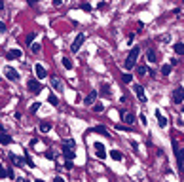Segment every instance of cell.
<instances>
[{
  "label": "cell",
  "instance_id": "5",
  "mask_svg": "<svg viewBox=\"0 0 184 182\" xmlns=\"http://www.w3.org/2000/svg\"><path fill=\"white\" fill-rule=\"evenodd\" d=\"M182 101H184V89H182V87H177V89L173 91V102L180 105Z\"/></svg>",
  "mask_w": 184,
  "mask_h": 182
},
{
  "label": "cell",
  "instance_id": "15",
  "mask_svg": "<svg viewBox=\"0 0 184 182\" xmlns=\"http://www.w3.org/2000/svg\"><path fill=\"white\" fill-rule=\"evenodd\" d=\"M95 101H97V91H91L89 95L84 99V102H85V105H93Z\"/></svg>",
  "mask_w": 184,
  "mask_h": 182
},
{
  "label": "cell",
  "instance_id": "29",
  "mask_svg": "<svg viewBox=\"0 0 184 182\" xmlns=\"http://www.w3.org/2000/svg\"><path fill=\"white\" fill-rule=\"evenodd\" d=\"M44 158H46V159H53L55 154L52 152V150H46V152H44Z\"/></svg>",
  "mask_w": 184,
  "mask_h": 182
},
{
  "label": "cell",
  "instance_id": "41",
  "mask_svg": "<svg viewBox=\"0 0 184 182\" xmlns=\"http://www.w3.org/2000/svg\"><path fill=\"white\" fill-rule=\"evenodd\" d=\"M61 2H63V0H53V6H61Z\"/></svg>",
  "mask_w": 184,
  "mask_h": 182
},
{
  "label": "cell",
  "instance_id": "26",
  "mask_svg": "<svg viewBox=\"0 0 184 182\" xmlns=\"http://www.w3.org/2000/svg\"><path fill=\"white\" fill-rule=\"evenodd\" d=\"M48 101H49V105H53V106H55V105L59 102V101H57V97H55L53 93H49V95H48Z\"/></svg>",
  "mask_w": 184,
  "mask_h": 182
},
{
  "label": "cell",
  "instance_id": "12",
  "mask_svg": "<svg viewBox=\"0 0 184 182\" xmlns=\"http://www.w3.org/2000/svg\"><path fill=\"white\" fill-rule=\"evenodd\" d=\"M21 57H23L21 49H10L8 51V59H21Z\"/></svg>",
  "mask_w": 184,
  "mask_h": 182
},
{
  "label": "cell",
  "instance_id": "30",
  "mask_svg": "<svg viewBox=\"0 0 184 182\" xmlns=\"http://www.w3.org/2000/svg\"><path fill=\"white\" fill-rule=\"evenodd\" d=\"M34 38H36V32H30V34H27V44H32V42H34Z\"/></svg>",
  "mask_w": 184,
  "mask_h": 182
},
{
  "label": "cell",
  "instance_id": "14",
  "mask_svg": "<svg viewBox=\"0 0 184 182\" xmlns=\"http://www.w3.org/2000/svg\"><path fill=\"white\" fill-rule=\"evenodd\" d=\"M10 159H12L13 163H15V167H23V165H25V159L17 158V155H15V154H10Z\"/></svg>",
  "mask_w": 184,
  "mask_h": 182
},
{
  "label": "cell",
  "instance_id": "4",
  "mask_svg": "<svg viewBox=\"0 0 184 182\" xmlns=\"http://www.w3.org/2000/svg\"><path fill=\"white\" fill-rule=\"evenodd\" d=\"M4 74H6V78L10 82H17L19 80V74H17V70H15L13 66H6V69H4Z\"/></svg>",
  "mask_w": 184,
  "mask_h": 182
},
{
  "label": "cell",
  "instance_id": "40",
  "mask_svg": "<svg viewBox=\"0 0 184 182\" xmlns=\"http://www.w3.org/2000/svg\"><path fill=\"white\" fill-rule=\"evenodd\" d=\"M4 30H6V25H4L2 21H0V34H2V32H4Z\"/></svg>",
  "mask_w": 184,
  "mask_h": 182
},
{
  "label": "cell",
  "instance_id": "34",
  "mask_svg": "<svg viewBox=\"0 0 184 182\" xmlns=\"http://www.w3.org/2000/svg\"><path fill=\"white\" fill-rule=\"evenodd\" d=\"M25 163H27V165H29V167H34V161H32V159H30V158H29V154H27V155H25Z\"/></svg>",
  "mask_w": 184,
  "mask_h": 182
},
{
  "label": "cell",
  "instance_id": "36",
  "mask_svg": "<svg viewBox=\"0 0 184 182\" xmlns=\"http://www.w3.org/2000/svg\"><path fill=\"white\" fill-rule=\"evenodd\" d=\"M82 10H84V12H91V4L84 2V4H82Z\"/></svg>",
  "mask_w": 184,
  "mask_h": 182
},
{
  "label": "cell",
  "instance_id": "18",
  "mask_svg": "<svg viewBox=\"0 0 184 182\" xmlns=\"http://www.w3.org/2000/svg\"><path fill=\"white\" fill-rule=\"evenodd\" d=\"M91 131H93V133H101V135H105V137H108V129L103 127V125H97V127L91 129Z\"/></svg>",
  "mask_w": 184,
  "mask_h": 182
},
{
  "label": "cell",
  "instance_id": "7",
  "mask_svg": "<svg viewBox=\"0 0 184 182\" xmlns=\"http://www.w3.org/2000/svg\"><path fill=\"white\" fill-rule=\"evenodd\" d=\"M34 72H36V78H38V80H44V78H48V70H46L40 63L34 65Z\"/></svg>",
  "mask_w": 184,
  "mask_h": 182
},
{
  "label": "cell",
  "instance_id": "6",
  "mask_svg": "<svg viewBox=\"0 0 184 182\" xmlns=\"http://www.w3.org/2000/svg\"><path fill=\"white\" fill-rule=\"evenodd\" d=\"M133 91H135V95L139 97L141 102H146V95H144V87H142V85H139V84L133 85Z\"/></svg>",
  "mask_w": 184,
  "mask_h": 182
},
{
  "label": "cell",
  "instance_id": "38",
  "mask_svg": "<svg viewBox=\"0 0 184 182\" xmlns=\"http://www.w3.org/2000/svg\"><path fill=\"white\" fill-rule=\"evenodd\" d=\"M141 123H142V125H146V123H148V122H146V116H144V114H141Z\"/></svg>",
  "mask_w": 184,
  "mask_h": 182
},
{
  "label": "cell",
  "instance_id": "8",
  "mask_svg": "<svg viewBox=\"0 0 184 182\" xmlns=\"http://www.w3.org/2000/svg\"><path fill=\"white\" fill-rule=\"evenodd\" d=\"M84 40H85V34L80 32V34L74 38V42H72V51H78V49L82 48V44H84Z\"/></svg>",
  "mask_w": 184,
  "mask_h": 182
},
{
  "label": "cell",
  "instance_id": "11",
  "mask_svg": "<svg viewBox=\"0 0 184 182\" xmlns=\"http://www.w3.org/2000/svg\"><path fill=\"white\" fill-rule=\"evenodd\" d=\"M63 155H65V159H74V158H76V154H74V148L63 146Z\"/></svg>",
  "mask_w": 184,
  "mask_h": 182
},
{
  "label": "cell",
  "instance_id": "31",
  "mask_svg": "<svg viewBox=\"0 0 184 182\" xmlns=\"http://www.w3.org/2000/svg\"><path fill=\"white\" fill-rule=\"evenodd\" d=\"M29 46H30V49H32L34 53H38V51H40V44H36V42H32V44H29Z\"/></svg>",
  "mask_w": 184,
  "mask_h": 182
},
{
  "label": "cell",
  "instance_id": "22",
  "mask_svg": "<svg viewBox=\"0 0 184 182\" xmlns=\"http://www.w3.org/2000/svg\"><path fill=\"white\" fill-rule=\"evenodd\" d=\"M63 146H68V148H74V146H76V142H74V140H72V139H65V140H63Z\"/></svg>",
  "mask_w": 184,
  "mask_h": 182
},
{
  "label": "cell",
  "instance_id": "39",
  "mask_svg": "<svg viewBox=\"0 0 184 182\" xmlns=\"http://www.w3.org/2000/svg\"><path fill=\"white\" fill-rule=\"evenodd\" d=\"M13 176H15L13 175V169H8V178H13Z\"/></svg>",
  "mask_w": 184,
  "mask_h": 182
},
{
  "label": "cell",
  "instance_id": "24",
  "mask_svg": "<svg viewBox=\"0 0 184 182\" xmlns=\"http://www.w3.org/2000/svg\"><path fill=\"white\" fill-rule=\"evenodd\" d=\"M146 72H148V69H146V66H144V65H141V66H137V74H139V76H144V74H146Z\"/></svg>",
  "mask_w": 184,
  "mask_h": 182
},
{
  "label": "cell",
  "instance_id": "13",
  "mask_svg": "<svg viewBox=\"0 0 184 182\" xmlns=\"http://www.w3.org/2000/svg\"><path fill=\"white\" fill-rule=\"evenodd\" d=\"M0 142L4 144V146H8V144H12V137H10L8 133H4V131H0Z\"/></svg>",
  "mask_w": 184,
  "mask_h": 182
},
{
  "label": "cell",
  "instance_id": "33",
  "mask_svg": "<svg viewBox=\"0 0 184 182\" xmlns=\"http://www.w3.org/2000/svg\"><path fill=\"white\" fill-rule=\"evenodd\" d=\"M148 61H150V63H154V61H156V53H154V51H148Z\"/></svg>",
  "mask_w": 184,
  "mask_h": 182
},
{
  "label": "cell",
  "instance_id": "17",
  "mask_svg": "<svg viewBox=\"0 0 184 182\" xmlns=\"http://www.w3.org/2000/svg\"><path fill=\"white\" fill-rule=\"evenodd\" d=\"M52 122H42V123H40V131H42V133H48V131H52Z\"/></svg>",
  "mask_w": 184,
  "mask_h": 182
},
{
  "label": "cell",
  "instance_id": "20",
  "mask_svg": "<svg viewBox=\"0 0 184 182\" xmlns=\"http://www.w3.org/2000/svg\"><path fill=\"white\" fill-rule=\"evenodd\" d=\"M110 158L114 159V161H121V158H124V155H121L120 150H112V152H110Z\"/></svg>",
  "mask_w": 184,
  "mask_h": 182
},
{
  "label": "cell",
  "instance_id": "27",
  "mask_svg": "<svg viewBox=\"0 0 184 182\" xmlns=\"http://www.w3.org/2000/svg\"><path fill=\"white\" fill-rule=\"evenodd\" d=\"M38 108H40V102H32L29 106V110H30V114H34V112H38Z\"/></svg>",
  "mask_w": 184,
  "mask_h": 182
},
{
  "label": "cell",
  "instance_id": "9",
  "mask_svg": "<svg viewBox=\"0 0 184 182\" xmlns=\"http://www.w3.org/2000/svg\"><path fill=\"white\" fill-rule=\"evenodd\" d=\"M49 82H52V87H53L55 91H63V82H61L59 76H52V80H49Z\"/></svg>",
  "mask_w": 184,
  "mask_h": 182
},
{
  "label": "cell",
  "instance_id": "28",
  "mask_svg": "<svg viewBox=\"0 0 184 182\" xmlns=\"http://www.w3.org/2000/svg\"><path fill=\"white\" fill-rule=\"evenodd\" d=\"M93 110H95V112H103V110H105V105H103V102H95Z\"/></svg>",
  "mask_w": 184,
  "mask_h": 182
},
{
  "label": "cell",
  "instance_id": "2",
  "mask_svg": "<svg viewBox=\"0 0 184 182\" xmlns=\"http://www.w3.org/2000/svg\"><path fill=\"white\" fill-rule=\"evenodd\" d=\"M27 85H29V91H30V93H34V95L42 93V85H40V82H38V80H34V78H30Z\"/></svg>",
  "mask_w": 184,
  "mask_h": 182
},
{
  "label": "cell",
  "instance_id": "1",
  "mask_svg": "<svg viewBox=\"0 0 184 182\" xmlns=\"http://www.w3.org/2000/svg\"><path fill=\"white\" fill-rule=\"evenodd\" d=\"M139 55H141V48L139 46H135L131 51H129V55H127V59H125V70H131V69H135L137 66V59H139Z\"/></svg>",
  "mask_w": 184,
  "mask_h": 182
},
{
  "label": "cell",
  "instance_id": "42",
  "mask_svg": "<svg viewBox=\"0 0 184 182\" xmlns=\"http://www.w3.org/2000/svg\"><path fill=\"white\" fill-rule=\"evenodd\" d=\"M0 10H4V0H0Z\"/></svg>",
  "mask_w": 184,
  "mask_h": 182
},
{
  "label": "cell",
  "instance_id": "44",
  "mask_svg": "<svg viewBox=\"0 0 184 182\" xmlns=\"http://www.w3.org/2000/svg\"><path fill=\"white\" fill-rule=\"evenodd\" d=\"M27 2H29V4H34V2H36V0H27Z\"/></svg>",
  "mask_w": 184,
  "mask_h": 182
},
{
  "label": "cell",
  "instance_id": "21",
  "mask_svg": "<svg viewBox=\"0 0 184 182\" xmlns=\"http://www.w3.org/2000/svg\"><path fill=\"white\" fill-rule=\"evenodd\" d=\"M63 66L66 70H72V61H70L68 57H63Z\"/></svg>",
  "mask_w": 184,
  "mask_h": 182
},
{
  "label": "cell",
  "instance_id": "10",
  "mask_svg": "<svg viewBox=\"0 0 184 182\" xmlns=\"http://www.w3.org/2000/svg\"><path fill=\"white\" fill-rule=\"evenodd\" d=\"M121 118H124V122L127 123V125H133V123H135V114L133 112H121Z\"/></svg>",
  "mask_w": 184,
  "mask_h": 182
},
{
  "label": "cell",
  "instance_id": "35",
  "mask_svg": "<svg viewBox=\"0 0 184 182\" xmlns=\"http://www.w3.org/2000/svg\"><path fill=\"white\" fill-rule=\"evenodd\" d=\"M72 167H74V165H72V159H66V161H65V169H68V171H70Z\"/></svg>",
  "mask_w": 184,
  "mask_h": 182
},
{
  "label": "cell",
  "instance_id": "37",
  "mask_svg": "<svg viewBox=\"0 0 184 182\" xmlns=\"http://www.w3.org/2000/svg\"><path fill=\"white\" fill-rule=\"evenodd\" d=\"M101 89H103V93H105V95H110V89H108V85H103V87H101Z\"/></svg>",
  "mask_w": 184,
  "mask_h": 182
},
{
  "label": "cell",
  "instance_id": "23",
  "mask_svg": "<svg viewBox=\"0 0 184 182\" xmlns=\"http://www.w3.org/2000/svg\"><path fill=\"white\" fill-rule=\"evenodd\" d=\"M131 80H133V76L129 74V72H125V74L121 76V82H124V84H131Z\"/></svg>",
  "mask_w": 184,
  "mask_h": 182
},
{
  "label": "cell",
  "instance_id": "32",
  "mask_svg": "<svg viewBox=\"0 0 184 182\" xmlns=\"http://www.w3.org/2000/svg\"><path fill=\"white\" fill-rule=\"evenodd\" d=\"M8 176V169H4V165H0V178H6Z\"/></svg>",
  "mask_w": 184,
  "mask_h": 182
},
{
  "label": "cell",
  "instance_id": "3",
  "mask_svg": "<svg viewBox=\"0 0 184 182\" xmlns=\"http://www.w3.org/2000/svg\"><path fill=\"white\" fill-rule=\"evenodd\" d=\"M93 148H95V154H97V158H99V159H105V158H106V148H105L103 142H99V140H97V142L93 144Z\"/></svg>",
  "mask_w": 184,
  "mask_h": 182
},
{
  "label": "cell",
  "instance_id": "19",
  "mask_svg": "<svg viewBox=\"0 0 184 182\" xmlns=\"http://www.w3.org/2000/svg\"><path fill=\"white\" fill-rule=\"evenodd\" d=\"M173 48H175V53H177V55H184V44H182V42H177Z\"/></svg>",
  "mask_w": 184,
  "mask_h": 182
},
{
  "label": "cell",
  "instance_id": "16",
  "mask_svg": "<svg viewBox=\"0 0 184 182\" xmlns=\"http://www.w3.org/2000/svg\"><path fill=\"white\" fill-rule=\"evenodd\" d=\"M156 118H158V125H160V127H165V125H167V119L161 116L160 110H156Z\"/></svg>",
  "mask_w": 184,
  "mask_h": 182
},
{
  "label": "cell",
  "instance_id": "43",
  "mask_svg": "<svg viewBox=\"0 0 184 182\" xmlns=\"http://www.w3.org/2000/svg\"><path fill=\"white\" fill-rule=\"evenodd\" d=\"M180 158H182V161H184V150H180Z\"/></svg>",
  "mask_w": 184,
  "mask_h": 182
},
{
  "label": "cell",
  "instance_id": "25",
  "mask_svg": "<svg viewBox=\"0 0 184 182\" xmlns=\"http://www.w3.org/2000/svg\"><path fill=\"white\" fill-rule=\"evenodd\" d=\"M161 74H163V76H169V74H171V66H169V65H163V66H161Z\"/></svg>",
  "mask_w": 184,
  "mask_h": 182
}]
</instances>
